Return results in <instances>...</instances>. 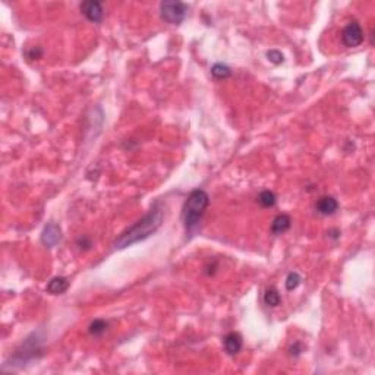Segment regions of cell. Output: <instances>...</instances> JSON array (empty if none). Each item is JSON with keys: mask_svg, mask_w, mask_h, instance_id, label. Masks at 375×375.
<instances>
[{"mask_svg": "<svg viewBox=\"0 0 375 375\" xmlns=\"http://www.w3.org/2000/svg\"><path fill=\"white\" fill-rule=\"evenodd\" d=\"M163 208L157 204L154 205L148 213L138 220L136 223L131 226L128 230H125L116 241H114V248L116 249H125L133 244H138L141 241H145L150 238L152 233H155L163 223Z\"/></svg>", "mask_w": 375, "mask_h": 375, "instance_id": "cell-1", "label": "cell"}, {"mask_svg": "<svg viewBox=\"0 0 375 375\" xmlns=\"http://www.w3.org/2000/svg\"><path fill=\"white\" fill-rule=\"evenodd\" d=\"M208 204H210V196L203 189H195L189 193L188 200L183 204L182 210L183 224H185L186 230H192L193 227L200 223Z\"/></svg>", "mask_w": 375, "mask_h": 375, "instance_id": "cell-2", "label": "cell"}, {"mask_svg": "<svg viewBox=\"0 0 375 375\" xmlns=\"http://www.w3.org/2000/svg\"><path fill=\"white\" fill-rule=\"evenodd\" d=\"M188 12V6L182 3V2H174V0H169V2H163L160 5V13L162 18L169 24H181Z\"/></svg>", "mask_w": 375, "mask_h": 375, "instance_id": "cell-3", "label": "cell"}, {"mask_svg": "<svg viewBox=\"0 0 375 375\" xmlns=\"http://www.w3.org/2000/svg\"><path fill=\"white\" fill-rule=\"evenodd\" d=\"M364 38H365L364 30H362L361 24H358L356 21L349 22L342 31V43L346 47H350V49L358 47L364 43Z\"/></svg>", "mask_w": 375, "mask_h": 375, "instance_id": "cell-4", "label": "cell"}, {"mask_svg": "<svg viewBox=\"0 0 375 375\" xmlns=\"http://www.w3.org/2000/svg\"><path fill=\"white\" fill-rule=\"evenodd\" d=\"M40 350H41L40 339H38V335L34 333V334L30 335V337L25 340V343L16 350V353L13 356V359H18L19 362H27V361H30V359H34Z\"/></svg>", "mask_w": 375, "mask_h": 375, "instance_id": "cell-5", "label": "cell"}, {"mask_svg": "<svg viewBox=\"0 0 375 375\" xmlns=\"http://www.w3.org/2000/svg\"><path fill=\"white\" fill-rule=\"evenodd\" d=\"M80 8L88 21H91L94 24H100L103 21V6L100 2H95V0L82 2Z\"/></svg>", "mask_w": 375, "mask_h": 375, "instance_id": "cell-6", "label": "cell"}, {"mask_svg": "<svg viewBox=\"0 0 375 375\" xmlns=\"http://www.w3.org/2000/svg\"><path fill=\"white\" fill-rule=\"evenodd\" d=\"M61 239H62L61 227L54 223L47 224V226L44 227L43 233H41V242H43V245H46L47 248L56 246V245L61 242Z\"/></svg>", "mask_w": 375, "mask_h": 375, "instance_id": "cell-7", "label": "cell"}, {"mask_svg": "<svg viewBox=\"0 0 375 375\" xmlns=\"http://www.w3.org/2000/svg\"><path fill=\"white\" fill-rule=\"evenodd\" d=\"M315 210L321 215H333L339 210V203L333 196H321L315 204Z\"/></svg>", "mask_w": 375, "mask_h": 375, "instance_id": "cell-8", "label": "cell"}, {"mask_svg": "<svg viewBox=\"0 0 375 375\" xmlns=\"http://www.w3.org/2000/svg\"><path fill=\"white\" fill-rule=\"evenodd\" d=\"M223 343L226 352H227L230 356L238 355V353L242 350V345H244V342H242V335L239 334V333H234V331L224 335Z\"/></svg>", "mask_w": 375, "mask_h": 375, "instance_id": "cell-9", "label": "cell"}, {"mask_svg": "<svg viewBox=\"0 0 375 375\" xmlns=\"http://www.w3.org/2000/svg\"><path fill=\"white\" fill-rule=\"evenodd\" d=\"M292 226V219L287 214H279L271 223V232L274 234H283Z\"/></svg>", "mask_w": 375, "mask_h": 375, "instance_id": "cell-10", "label": "cell"}, {"mask_svg": "<svg viewBox=\"0 0 375 375\" xmlns=\"http://www.w3.org/2000/svg\"><path fill=\"white\" fill-rule=\"evenodd\" d=\"M69 287V280L66 277H53L49 284H47V292L51 294H62L65 293Z\"/></svg>", "mask_w": 375, "mask_h": 375, "instance_id": "cell-11", "label": "cell"}, {"mask_svg": "<svg viewBox=\"0 0 375 375\" xmlns=\"http://www.w3.org/2000/svg\"><path fill=\"white\" fill-rule=\"evenodd\" d=\"M264 302H265L267 306L275 308V306H279L280 302H282V296H280V293L277 292V289L270 287V289H267V292L264 293Z\"/></svg>", "mask_w": 375, "mask_h": 375, "instance_id": "cell-12", "label": "cell"}, {"mask_svg": "<svg viewBox=\"0 0 375 375\" xmlns=\"http://www.w3.org/2000/svg\"><path fill=\"white\" fill-rule=\"evenodd\" d=\"M256 200H258V204H260L261 207H264V208H271V207L275 205V201H277V198H275L274 192L268 191V189H265L263 192H260V195H258Z\"/></svg>", "mask_w": 375, "mask_h": 375, "instance_id": "cell-13", "label": "cell"}, {"mask_svg": "<svg viewBox=\"0 0 375 375\" xmlns=\"http://www.w3.org/2000/svg\"><path fill=\"white\" fill-rule=\"evenodd\" d=\"M211 73H213L214 78H217V80H224V78L232 75V69L227 65H224V63H215L211 68Z\"/></svg>", "mask_w": 375, "mask_h": 375, "instance_id": "cell-14", "label": "cell"}, {"mask_svg": "<svg viewBox=\"0 0 375 375\" xmlns=\"http://www.w3.org/2000/svg\"><path fill=\"white\" fill-rule=\"evenodd\" d=\"M107 327H109V324H107L106 320H94L91 323V325H90V334L98 337V335H102L106 333Z\"/></svg>", "mask_w": 375, "mask_h": 375, "instance_id": "cell-15", "label": "cell"}, {"mask_svg": "<svg viewBox=\"0 0 375 375\" xmlns=\"http://www.w3.org/2000/svg\"><path fill=\"white\" fill-rule=\"evenodd\" d=\"M301 282H302L301 275L296 273V271H292V273H289L287 279H286V289L289 292H292V290H294L301 284Z\"/></svg>", "mask_w": 375, "mask_h": 375, "instance_id": "cell-16", "label": "cell"}, {"mask_svg": "<svg viewBox=\"0 0 375 375\" xmlns=\"http://www.w3.org/2000/svg\"><path fill=\"white\" fill-rule=\"evenodd\" d=\"M267 57H268V61L271 62V63H274V65H280V63H283L284 61L283 53L279 50L267 51Z\"/></svg>", "mask_w": 375, "mask_h": 375, "instance_id": "cell-17", "label": "cell"}, {"mask_svg": "<svg viewBox=\"0 0 375 375\" xmlns=\"http://www.w3.org/2000/svg\"><path fill=\"white\" fill-rule=\"evenodd\" d=\"M27 56H28V59H31V61L40 59L41 56H43V50H41L40 47H32V49L27 51Z\"/></svg>", "mask_w": 375, "mask_h": 375, "instance_id": "cell-18", "label": "cell"}, {"mask_svg": "<svg viewBox=\"0 0 375 375\" xmlns=\"http://www.w3.org/2000/svg\"><path fill=\"white\" fill-rule=\"evenodd\" d=\"M302 352V346L301 343H294L292 347H290V355L292 356H299Z\"/></svg>", "mask_w": 375, "mask_h": 375, "instance_id": "cell-19", "label": "cell"}]
</instances>
